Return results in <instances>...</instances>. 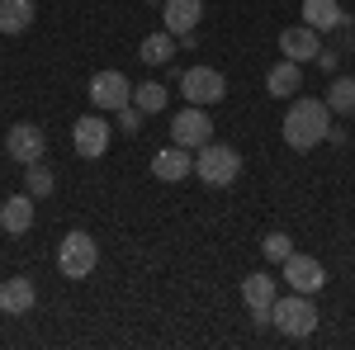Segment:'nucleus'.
I'll return each mask as SVG.
<instances>
[{
	"label": "nucleus",
	"mask_w": 355,
	"mask_h": 350,
	"mask_svg": "<svg viewBox=\"0 0 355 350\" xmlns=\"http://www.w3.org/2000/svg\"><path fill=\"white\" fill-rule=\"evenodd\" d=\"M175 57V33H152V38H142V62L147 67H162V62H171Z\"/></svg>",
	"instance_id": "412c9836"
},
{
	"label": "nucleus",
	"mask_w": 355,
	"mask_h": 350,
	"mask_svg": "<svg viewBox=\"0 0 355 350\" xmlns=\"http://www.w3.org/2000/svg\"><path fill=\"white\" fill-rule=\"evenodd\" d=\"M0 227L10 232V237H24L28 227H33V194H10L5 204H0Z\"/></svg>",
	"instance_id": "dca6fc26"
},
{
	"label": "nucleus",
	"mask_w": 355,
	"mask_h": 350,
	"mask_svg": "<svg viewBox=\"0 0 355 350\" xmlns=\"http://www.w3.org/2000/svg\"><path fill=\"white\" fill-rule=\"evenodd\" d=\"M90 105L95 109L133 105V85H128V76H119V71H95V76H90Z\"/></svg>",
	"instance_id": "9d476101"
},
{
	"label": "nucleus",
	"mask_w": 355,
	"mask_h": 350,
	"mask_svg": "<svg viewBox=\"0 0 355 350\" xmlns=\"http://www.w3.org/2000/svg\"><path fill=\"white\" fill-rule=\"evenodd\" d=\"M180 95L190 100V105H218L223 95H227V76L214 71V67H190L185 76H180Z\"/></svg>",
	"instance_id": "39448f33"
},
{
	"label": "nucleus",
	"mask_w": 355,
	"mask_h": 350,
	"mask_svg": "<svg viewBox=\"0 0 355 350\" xmlns=\"http://www.w3.org/2000/svg\"><path fill=\"white\" fill-rule=\"evenodd\" d=\"M284 284H289V289H294V294H322V284H327V270H322V261H318V256H299V251H294V256H289V261H284Z\"/></svg>",
	"instance_id": "6e6552de"
},
{
	"label": "nucleus",
	"mask_w": 355,
	"mask_h": 350,
	"mask_svg": "<svg viewBox=\"0 0 355 350\" xmlns=\"http://www.w3.org/2000/svg\"><path fill=\"white\" fill-rule=\"evenodd\" d=\"M166 95H171V90H166L162 81H142V85H133V105L142 109V114H162V109H166Z\"/></svg>",
	"instance_id": "4be33fe9"
},
{
	"label": "nucleus",
	"mask_w": 355,
	"mask_h": 350,
	"mask_svg": "<svg viewBox=\"0 0 355 350\" xmlns=\"http://www.w3.org/2000/svg\"><path fill=\"white\" fill-rule=\"evenodd\" d=\"M171 142L175 147H204V142H214V119L204 114V105H190V109H180L175 119H171Z\"/></svg>",
	"instance_id": "423d86ee"
},
{
	"label": "nucleus",
	"mask_w": 355,
	"mask_h": 350,
	"mask_svg": "<svg viewBox=\"0 0 355 350\" xmlns=\"http://www.w3.org/2000/svg\"><path fill=\"white\" fill-rule=\"evenodd\" d=\"M33 24V0H0V33H24Z\"/></svg>",
	"instance_id": "6ab92c4d"
},
{
	"label": "nucleus",
	"mask_w": 355,
	"mask_h": 350,
	"mask_svg": "<svg viewBox=\"0 0 355 350\" xmlns=\"http://www.w3.org/2000/svg\"><path fill=\"white\" fill-rule=\"evenodd\" d=\"M279 53L289 57V62H313V57L322 53V43H318V28L308 24H294V28H279Z\"/></svg>",
	"instance_id": "f8f14e48"
},
{
	"label": "nucleus",
	"mask_w": 355,
	"mask_h": 350,
	"mask_svg": "<svg viewBox=\"0 0 355 350\" xmlns=\"http://www.w3.org/2000/svg\"><path fill=\"white\" fill-rule=\"evenodd\" d=\"M318 67H322V71H336V53H327V48H322V53H318Z\"/></svg>",
	"instance_id": "a878e982"
},
{
	"label": "nucleus",
	"mask_w": 355,
	"mask_h": 350,
	"mask_svg": "<svg viewBox=\"0 0 355 350\" xmlns=\"http://www.w3.org/2000/svg\"><path fill=\"white\" fill-rule=\"evenodd\" d=\"M152 175L157 180H166V185H175V180H185V175H194V157H190V147H162L157 157H152Z\"/></svg>",
	"instance_id": "ddd939ff"
},
{
	"label": "nucleus",
	"mask_w": 355,
	"mask_h": 350,
	"mask_svg": "<svg viewBox=\"0 0 355 350\" xmlns=\"http://www.w3.org/2000/svg\"><path fill=\"white\" fill-rule=\"evenodd\" d=\"M299 85H303V71H299V62H275L270 67V76H266V90H270L275 100H294L299 95Z\"/></svg>",
	"instance_id": "f3484780"
},
{
	"label": "nucleus",
	"mask_w": 355,
	"mask_h": 350,
	"mask_svg": "<svg viewBox=\"0 0 355 350\" xmlns=\"http://www.w3.org/2000/svg\"><path fill=\"white\" fill-rule=\"evenodd\" d=\"M33 303H38V289H33V279L15 274V279H5V284H0V313H10V317H24Z\"/></svg>",
	"instance_id": "4468645a"
},
{
	"label": "nucleus",
	"mask_w": 355,
	"mask_h": 350,
	"mask_svg": "<svg viewBox=\"0 0 355 350\" xmlns=\"http://www.w3.org/2000/svg\"><path fill=\"white\" fill-rule=\"evenodd\" d=\"M322 100H327L331 114H355V76H336Z\"/></svg>",
	"instance_id": "aec40b11"
},
{
	"label": "nucleus",
	"mask_w": 355,
	"mask_h": 350,
	"mask_svg": "<svg viewBox=\"0 0 355 350\" xmlns=\"http://www.w3.org/2000/svg\"><path fill=\"white\" fill-rule=\"evenodd\" d=\"M327 128H331V109H327V100H313V95L294 100L284 123H279V133H284V142L294 152H313L318 142H327Z\"/></svg>",
	"instance_id": "f257e3e1"
},
{
	"label": "nucleus",
	"mask_w": 355,
	"mask_h": 350,
	"mask_svg": "<svg viewBox=\"0 0 355 350\" xmlns=\"http://www.w3.org/2000/svg\"><path fill=\"white\" fill-rule=\"evenodd\" d=\"M270 322L284 331V336H294V341H303V336H313L318 331V303L308 294H289V298H275L270 303Z\"/></svg>",
	"instance_id": "f03ea898"
},
{
	"label": "nucleus",
	"mask_w": 355,
	"mask_h": 350,
	"mask_svg": "<svg viewBox=\"0 0 355 350\" xmlns=\"http://www.w3.org/2000/svg\"><path fill=\"white\" fill-rule=\"evenodd\" d=\"M261 251H266V261H279V265H284V261L294 256V242H289V232H270V237L261 242Z\"/></svg>",
	"instance_id": "b1692460"
},
{
	"label": "nucleus",
	"mask_w": 355,
	"mask_h": 350,
	"mask_svg": "<svg viewBox=\"0 0 355 350\" xmlns=\"http://www.w3.org/2000/svg\"><path fill=\"white\" fill-rule=\"evenodd\" d=\"M303 24L318 28V33H327V28L346 24V15H341V5H336V0H303Z\"/></svg>",
	"instance_id": "a211bd4d"
},
{
	"label": "nucleus",
	"mask_w": 355,
	"mask_h": 350,
	"mask_svg": "<svg viewBox=\"0 0 355 350\" xmlns=\"http://www.w3.org/2000/svg\"><path fill=\"white\" fill-rule=\"evenodd\" d=\"M5 152L15 157V166H33V161H43L48 137H43L38 123H15V128L5 133Z\"/></svg>",
	"instance_id": "1a4fd4ad"
},
{
	"label": "nucleus",
	"mask_w": 355,
	"mask_h": 350,
	"mask_svg": "<svg viewBox=\"0 0 355 350\" xmlns=\"http://www.w3.org/2000/svg\"><path fill=\"white\" fill-rule=\"evenodd\" d=\"M100 265V246L90 232H67L62 246H57V270L67 274V279H90Z\"/></svg>",
	"instance_id": "20e7f679"
},
{
	"label": "nucleus",
	"mask_w": 355,
	"mask_h": 350,
	"mask_svg": "<svg viewBox=\"0 0 355 350\" xmlns=\"http://www.w3.org/2000/svg\"><path fill=\"white\" fill-rule=\"evenodd\" d=\"M194 175L204 180V185H232L237 175H242V157H237V147H223V142H204L199 147V157H194Z\"/></svg>",
	"instance_id": "7ed1b4c3"
},
{
	"label": "nucleus",
	"mask_w": 355,
	"mask_h": 350,
	"mask_svg": "<svg viewBox=\"0 0 355 350\" xmlns=\"http://www.w3.org/2000/svg\"><path fill=\"white\" fill-rule=\"evenodd\" d=\"M71 147H76V157H85V161L105 157V152H110V123H105L100 114H81V119L71 123Z\"/></svg>",
	"instance_id": "0eeeda50"
},
{
	"label": "nucleus",
	"mask_w": 355,
	"mask_h": 350,
	"mask_svg": "<svg viewBox=\"0 0 355 350\" xmlns=\"http://www.w3.org/2000/svg\"><path fill=\"white\" fill-rule=\"evenodd\" d=\"M53 185H57V175H53V170H48L43 161L24 166V189L33 194V199H43V194H53Z\"/></svg>",
	"instance_id": "5701e85b"
},
{
	"label": "nucleus",
	"mask_w": 355,
	"mask_h": 350,
	"mask_svg": "<svg viewBox=\"0 0 355 350\" xmlns=\"http://www.w3.org/2000/svg\"><path fill=\"white\" fill-rule=\"evenodd\" d=\"M114 114H119V128H123L128 137H133V133H142V119H147V114H142L137 105H123V109H114Z\"/></svg>",
	"instance_id": "393cba45"
},
{
	"label": "nucleus",
	"mask_w": 355,
	"mask_h": 350,
	"mask_svg": "<svg viewBox=\"0 0 355 350\" xmlns=\"http://www.w3.org/2000/svg\"><path fill=\"white\" fill-rule=\"evenodd\" d=\"M275 298H279V289H275L270 274H246L242 279V303L251 308L256 322H270V303Z\"/></svg>",
	"instance_id": "9b49d317"
},
{
	"label": "nucleus",
	"mask_w": 355,
	"mask_h": 350,
	"mask_svg": "<svg viewBox=\"0 0 355 350\" xmlns=\"http://www.w3.org/2000/svg\"><path fill=\"white\" fill-rule=\"evenodd\" d=\"M162 15H166V33L185 38V33H194L199 19H204V0H166Z\"/></svg>",
	"instance_id": "2eb2a0df"
}]
</instances>
